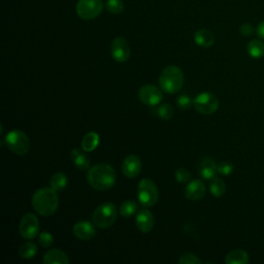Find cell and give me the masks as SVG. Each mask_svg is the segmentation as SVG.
<instances>
[{
	"label": "cell",
	"instance_id": "22",
	"mask_svg": "<svg viewBox=\"0 0 264 264\" xmlns=\"http://www.w3.org/2000/svg\"><path fill=\"white\" fill-rule=\"evenodd\" d=\"M99 142H101V138L96 132H89L82 141V149L85 152L94 151L99 145Z\"/></svg>",
	"mask_w": 264,
	"mask_h": 264
},
{
	"label": "cell",
	"instance_id": "35",
	"mask_svg": "<svg viewBox=\"0 0 264 264\" xmlns=\"http://www.w3.org/2000/svg\"><path fill=\"white\" fill-rule=\"evenodd\" d=\"M256 35L261 40H264V21H262L256 28Z\"/></svg>",
	"mask_w": 264,
	"mask_h": 264
},
{
	"label": "cell",
	"instance_id": "6",
	"mask_svg": "<svg viewBox=\"0 0 264 264\" xmlns=\"http://www.w3.org/2000/svg\"><path fill=\"white\" fill-rule=\"evenodd\" d=\"M139 202L143 207L151 208L158 202L159 193L155 183L150 179H143L139 184L138 189Z\"/></svg>",
	"mask_w": 264,
	"mask_h": 264
},
{
	"label": "cell",
	"instance_id": "11",
	"mask_svg": "<svg viewBox=\"0 0 264 264\" xmlns=\"http://www.w3.org/2000/svg\"><path fill=\"white\" fill-rule=\"evenodd\" d=\"M131 51L127 41L124 38H116L112 43V57L116 62H126L130 57Z\"/></svg>",
	"mask_w": 264,
	"mask_h": 264
},
{
	"label": "cell",
	"instance_id": "5",
	"mask_svg": "<svg viewBox=\"0 0 264 264\" xmlns=\"http://www.w3.org/2000/svg\"><path fill=\"white\" fill-rule=\"evenodd\" d=\"M5 143L10 151L24 156L30 151V141L25 132L21 130H12L6 136Z\"/></svg>",
	"mask_w": 264,
	"mask_h": 264
},
{
	"label": "cell",
	"instance_id": "14",
	"mask_svg": "<svg viewBox=\"0 0 264 264\" xmlns=\"http://www.w3.org/2000/svg\"><path fill=\"white\" fill-rule=\"evenodd\" d=\"M136 224L140 231L144 234H149L150 231L154 228L155 225V218L153 214L147 210L143 209L141 210L136 218Z\"/></svg>",
	"mask_w": 264,
	"mask_h": 264
},
{
	"label": "cell",
	"instance_id": "12",
	"mask_svg": "<svg viewBox=\"0 0 264 264\" xmlns=\"http://www.w3.org/2000/svg\"><path fill=\"white\" fill-rule=\"evenodd\" d=\"M122 172L129 179L137 178L142 172V161L137 155L127 156L122 164Z\"/></svg>",
	"mask_w": 264,
	"mask_h": 264
},
{
	"label": "cell",
	"instance_id": "13",
	"mask_svg": "<svg viewBox=\"0 0 264 264\" xmlns=\"http://www.w3.org/2000/svg\"><path fill=\"white\" fill-rule=\"evenodd\" d=\"M73 233L75 237L81 241H90L95 237L96 230L94 225L89 221H79L74 226Z\"/></svg>",
	"mask_w": 264,
	"mask_h": 264
},
{
	"label": "cell",
	"instance_id": "25",
	"mask_svg": "<svg viewBox=\"0 0 264 264\" xmlns=\"http://www.w3.org/2000/svg\"><path fill=\"white\" fill-rule=\"evenodd\" d=\"M210 190L215 197H221L226 191V185L222 179L215 177L210 182Z\"/></svg>",
	"mask_w": 264,
	"mask_h": 264
},
{
	"label": "cell",
	"instance_id": "28",
	"mask_svg": "<svg viewBox=\"0 0 264 264\" xmlns=\"http://www.w3.org/2000/svg\"><path fill=\"white\" fill-rule=\"evenodd\" d=\"M107 10L111 14H121L124 11V4L122 0H108Z\"/></svg>",
	"mask_w": 264,
	"mask_h": 264
},
{
	"label": "cell",
	"instance_id": "20",
	"mask_svg": "<svg viewBox=\"0 0 264 264\" xmlns=\"http://www.w3.org/2000/svg\"><path fill=\"white\" fill-rule=\"evenodd\" d=\"M249 255L244 250H233L229 252L225 258L227 264H247L249 263Z\"/></svg>",
	"mask_w": 264,
	"mask_h": 264
},
{
	"label": "cell",
	"instance_id": "16",
	"mask_svg": "<svg viewBox=\"0 0 264 264\" xmlns=\"http://www.w3.org/2000/svg\"><path fill=\"white\" fill-rule=\"evenodd\" d=\"M198 172L205 180H212L216 177V174L218 173V165L216 162L211 158H205L202 160L200 168H198Z\"/></svg>",
	"mask_w": 264,
	"mask_h": 264
},
{
	"label": "cell",
	"instance_id": "4",
	"mask_svg": "<svg viewBox=\"0 0 264 264\" xmlns=\"http://www.w3.org/2000/svg\"><path fill=\"white\" fill-rule=\"evenodd\" d=\"M93 223L95 226L106 229L114 225L117 219V209L112 203H106L99 206L93 213Z\"/></svg>",
	"mask_w": 264,
	"mask_h": 264
},
{
	"label": "cell",
	"instance_id": "31",
	"mask_svg": "<svg viewBox=\"0 0 264 264\" xmlns=\"http://www.w3.org/2000/svg\"><path fill=\"white\" fill-rule=\"evenodd\" d=\"M39 242H40L42 247L49 248V247H52V245L54 244V238L50 233H46V231H45V233H42L40 235Z\"/></svg>",
	"mask_w": 264,
	"mask_h": 264
},
{
	"label": "cell",
	"instance_id": "15",
	"mask_svg": "<svg viewBox=\"0 0 264 264\" xmlns=\"http://www.w3.org/2000/svg\"><path fill=\"white\" fill-rule=\"evenodd\" d=\"M185 193H186V197L189 201L192 202L201 201L206 194V186L200 180H193L187 185Z\"/></svg>",
	"mask_w": 264,
	"mask_h": 264
},
{
	"label": "cell",
	"instance_id": "29",
	"mask_svg": "<svg viewBox=\"0 0 264 264\" xmlns=\"http://www.w3.org/2000/svg\"><path fill=\"white\" fill-rule=\"evenodd\" d=\"M180 264H202V260L192 253H185L179 259Z\"/></svg>",
	"mask_w": 264,
	"mask_h": 264
},
{
	"label": "cell",
	"instance_id": "18",
	"mask_svg": "<svg viewBox=\"0 0 264 264\" xmlns=\"http://www.w3.org/2000/svg\"><path fill=\"white\" fill-rule=\"evenodd\" d=\"M194 41L202 48H211L215 44V36L208 29H200L195 32Z\"/></svg>",
	"mask_w": 264,
	"mask_h": 264
},
{
	"label": "cell",
	"instance_id": "32",
	"mask_svg": "<svg viewBox=\"0 0 264 264\" xmlns=\"http://www.w3.org/2000/svg\"><path fill=\"white\" fill-rule=\"evenodd\" d=\"M177 105L178 107L181 109V110H188L192 105H193V102L191 101V98L186 95V94H183L181 95L178 101H177Z\"/></svg>",
	"mask_w": 264,
	"mask_h": 264
},
{
	"label": "cell",
	"instance_id": "33",
	"mask_svg": "<svg viewBox=\"0 0 264 264\" xmlns=\"http://www.w3.org/2000/svg\"><path fill=\"white\" fill-rule=\"evenodd\" d=\"M176 179L179 183H187L190 181L191 179V175L190 173L185 170V169H179L177 172H176Z\"/></svg>",
	"mask_w": 264,
	"mask_h": 264
},
{
	"label": "cell",
	"instance_id": "27",
	"mask_svg": "<svg viewBox=\"0 0 264 264\" xmlns=\"http://www.w3.org/2000/svg\"><path fill=\"white\" fill-rule=\"evenodd\" d=\"M174 114H175L174 109L169 104H164V105H162V106H160L156 109V115L163 120L172 119L174 117Z\"/></svg>",
	"mask_w": 264,
	"mask_h": 264
},
{
	"label": "cell",
	"instance_id": "7",
	"mask_svg": "<svg viewBox=\"0 0 264 264\" xmlns=\"http://www.w3.org/2000/svg\"><path fill=\"white\" fill-rule=\"evenodd\" d=\"M193 107L200 114L212 115L219 109V99L215 94L205 92L194 98Z\"/></svg>",
	"mask_w": 264,
	"mask_h": 264
},
{
	"label": "cell",
	"instance_id": "21",
	"mask_svg": "<svg viewBox=\"0 0 264 264\" xmlns=\"http://www.w3.org/2000/svg\"><path fill=\"white\" fill-rule=\"evenodd\" d=\"M247 52L254 59L262 58L264 56V43L260 40H252L247 46Z\"/></svg>",
	"mask_w": 264,
	"mask_h": 264
},
{
	"label": "cell",
	"instance_id": "34",
	"mask_svg": "<svg viewBox=\"0 0 264 264\" xmlns=\"http://www.w3.org/2000/svg\"><path fill=\"white\" fill-rule=\"evenodd\" d=\"M240 32H241V35H242V36L248 38V37H251V36L254 35L255 29H254V27H253L251 24L246 23V24H243V25L241 26V28H240Z\"/></svg>",
	"mask_w": 264,
	"mask_h": 264
},
{
	"label": "cell",
	"instance_id": "2",
	"mask_svg": "<svg viewBox=\"0 0 264 264\" xmlns=\"http://www.w3.org/2000/svg\"><path fill=\"white\" fill-rule=\"evenodd\" d=\"M31 203L33 209L39 215L43 217H50L54 215L58 209L59 198L57 191H55L52 187L41 188L33 194Z\"/></svg>",
	"mask_w": 264,
	"mask_h": 264
},
{
	"label": "cell",
	"instance_id": "23",
	"mask_svg": "<svg viewBox=\"0 0 264 264\" xmlns=\"http://www.w3.org/2000/svg\"><path fill=\"white\" fill-rule=\"evenodd\" d=\"M38 254V246L32 242L24 243L19 249V255L23 259H31Z\"/></svg>",
	"mask_w": 264,
	"mask_h": 264
},
{
	"label": "cell",
	"instance_id": "17",
	"mask_svg": "<svg viewBox=\"0 0 264 264\" xmlns=\"http://www.w3.org/2000/svg\"><path fill=\"white\" fill-rule=\"evenodd\" d=\"M45 264H69L70 258L63 251L59 249H52L48 251L43 259Z\"/></svg>",
	"mask_w": 264,
	"mask_h": 264
},
{
	"label": "cell",
	"instance_id": "30",
	"mask_svg": "<svg viewBox=\"0 0 264 264\" xmlns=\"http://www.w3.org/2000/svg\"><path fill=\"white\" fill-rule=\"evenodd\" d=\"M234 172V165L230 162L224 161L218 165V173L222 176H230Z\"/></svg>",
	"mask_w": 264,
	"mask_h": 264
},
{
	"label": "cell",
	"instance_id": "10",
	"mask_svg": "<svg viewBox=\"0 0 264 264\" xmlns=\"http://www.w3.org/2000/svg\"><path fill=\"white\" fill-rule=\"evenodd\" d=\"M140 101L149 107L158 106L163 99L162 92L154 85H145L139 90Z\"/></svg>",
	"mask_w": 264,
	"mask_h": 264
},
{
	"label": "cell",
	"instance_id": "26",
	"mask_svg": "<svg viewBox=\"0 0 264 264\" xmlns=\"http://www.w3.org/2000/svg\"><path fill=\"white\" fill-rule=\"evenodd\" d=\"M138 204L134 201H127L123 203L120 207V214L124 218H130L138 212Z\"/></svg>",
	"mask_w": 264,
	"mask_h": 264
},
{
	"label": "cell",
	"instance_id": "9",
	"mask_svg": "<svg viewBox=\"0 0 264 264\" xmlns=\"http://www.w3.org/2000/svg\"><path fill=\"white\" fill-rule=\"evenodd\" d=\"M20 235L25 240H32L40 234V222L36 215L32 213L25 214L20 222Z\"/></svg>",
	"mask_w": 264,
	"mask_h": 264
},
{
	"label": "cell",
	"instance_id": "19",
	"mask_svg": "<svg viewBox=\"0 0 264 264\" xmlns=\"http://www.w3.org/2000/svg\"><path fill=\"white\" fill-rule=\"evenodd\" d=\"M71 158L75 167L80 171H87L90 168V160L89 158L82 153L79 149H74L71 152Z\"/></svg>",
	"mask_w": 264,
	"mask_h": 264
},
{
	"label": "cell",
	"instance_id": "24",
	"mask_svg": "<svg viewBox=\"0 0 264 264\" xmlns=\"http://www.w3.org/2000/svg\"><path fill=\"white\" fill-rule=\"evenodd\" d=\"M68 182H69V179L68 177H66L63 173L59 172V173H56L52 178H51V187L55 190V191H62L64 190V188L68 186Z\"/></svg>",
	"mask_w": 264,
	"mask_h": 264
},
{
	"label": "cell",
	"instance_id": "1",
	"mask_svg": "<svg viewBox=\"0 0 264 264\" xmlns=\"http://www.w3.org/2000/svg\"><path fill=\"white\" fill-rule=\"evenodd\" d=\"M116 174L109 164L99 163L91 168L87 174L89 185L97 191H106L111 189L116 183Z\"/></svg>",
	"mask_w": 264,
	"mask_h": 264
},
{
	"label": "cell",
	"instance_id": "3",
	"mask_svg": "<svg viewBox=\"0 0 264 264\" xmlns=\"http://www.w3.org/2000/svg\"><path fill=\"white\" fill-rule=\"evenodd\" d=\"M184 81L185 78L183 71L176 65H170L165 68L159 77V85L161 89L169 94L179 92L184 85Z\"/></svg>",
	"mask_w": 264,
	"mask_h": 264
},
{
	"label": "cell",
	"instance_id": "8",
	"mask_svg": "<svg viewBox=\"0 0 264 264\" xmlns=\"http://www.w3.org/2000/svg\"><path fill=\"white\" fill-rule=\"evenodd\" d=\"M103 8V0H79L77 4V14L81 19L90 21L102 14Z\"/></svg>",
	"mask_w": 264,
	"mask_h": 264
}]
</instances>
